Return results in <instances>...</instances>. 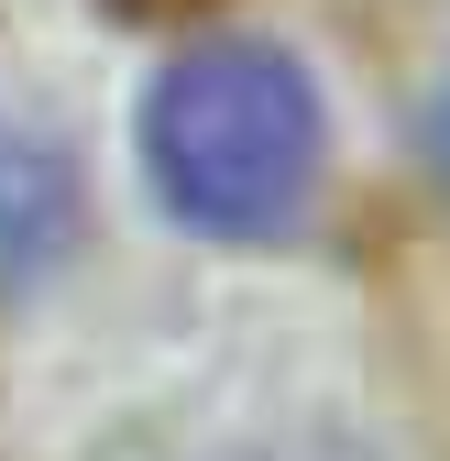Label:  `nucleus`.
Masks as SVG:
<instances>
[{
  "mask_svg": "<svg viewBox=\"0 0 450 461\" xmlns=\"http://www.w3.org/2000/svg\"><path fill=\"white\" fill-rule=\"evenodd\" d=\"M319 77L286 44L264 33H209L143 99V176L187 230H220V242H264L286 230L319 187Z\"/></svg>",
  "mask_w": 450,
  "mask_h": 461,
  "instance_id": "1",
  "label": "nucleus"
},
{
  "mask_svg": "<svg viewBox=\"0 0 450 461\" xmlns=\"http://www.w3.org/2000/svg\"><path fill=\"white\" fill-rule=\"evenodd\" d=\"M77 242V165L44 132H0V285H33Z\"/></svg>",
  "mask_w": 450,
  "mask_h": 461,
  "instance_id": "2",
  "label": "nucleus"
},
{
  "mask_svg": "<svg viewBox=\"0 0 450 461\" xmlns=\"http://www.w3.org/2000/svg\"><path fill=\"white\" fill-rule=\"evenodd\" d=\"M122 12H209V0H122Z\"/></svg>",
  "mask_w": 450,
  "mask_h": 461,
  "instance_id": "3",
  "label": "nucleus"
},
{
  "mask_svg": "<svg viewBox=\"0 0 450 461\" xmlns=\"http://www.w3.org/2000/svg\"><path fill=\"white\" fill-rule=\"evenodd\" d=\"M439 154H450V99H439Z\"/></svg>",
  "mask_w": 450,
  "mask_h": 461,
  "instance_id": "4",
  "label": "nucleus"
}]
</instances>
